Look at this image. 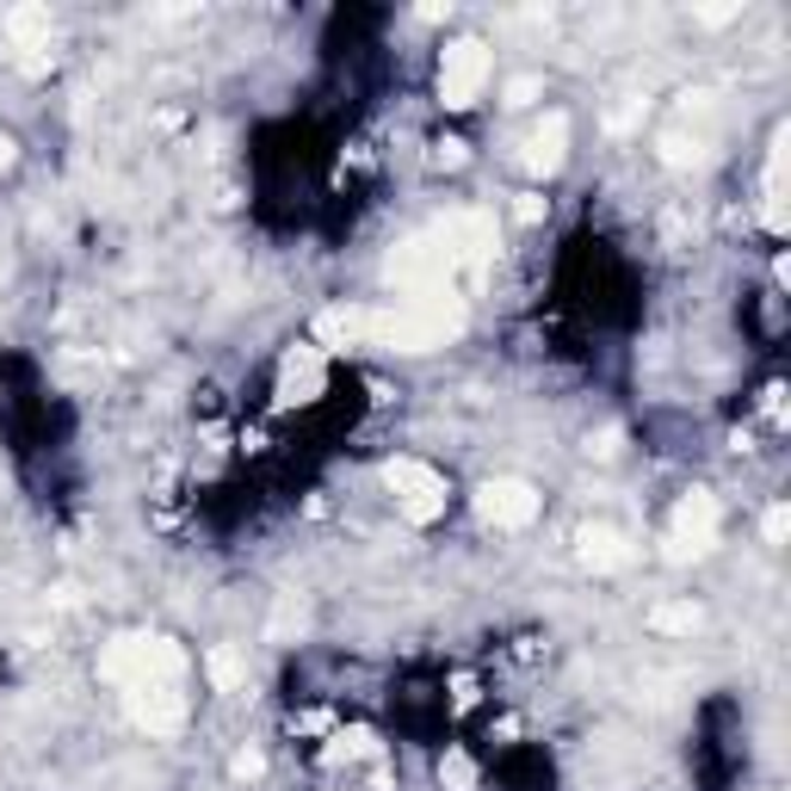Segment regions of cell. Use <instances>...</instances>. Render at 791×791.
Masks as SVG:
<instances>
[{
    "label": "cell",
    "instance_id": "cell-22",
    "mask_svg": "<svg viewBox=\"0 0 791 791\" xmlns=\"http://www.w3.org/2000/svg\"><path fill=\"white\" fill-rule=\"evenodd\" d=\"M439 168H464V142H439Z\"/></svg>",
    "mask_w": 791,
    "mask_h": 791
},
{
    "label": "cell",
    "instance_id": "cell-17",
    "mask_svg": "<svg viewBox=\"0 0 791 791\" xmlns=\"http://www.w3.org/2000/svg\"><path fill=\"white\" fill-rule=\"evenodd\" d=\"M662 161H667V168H698V161H705V142H698V137H681V130H667V137H662Z\"/></svg>",
    "mask_w": 791,
    "mask_h": 791
},
{
    "label": "cell",
    "instance_id": "cell-21",
    "mask_svg": "<svg viewBox=\"0 0 791 791\" xmlns=\"http://www.w3.org/2000/svg\"><path fill=\"white\" fill-rule=\"evenodd\" d=\"M266 773V755L260 748H242V755H235V779H260Z\"/></svg>",
    "mask_w": 791,
    "mask_h": 791
},
{
    "label": "cell",
    "instance_id": "cell-19",
    "mask_svg": "<svg viewBox=\"0 0 791 791\" xmlns=\"http://www.w3.org/2000/svg\"><path fill=\"white\" fill-rule=\"evenodd\" d=\"M538 94H544L538 75H513V81H507V106H532Z\"/></svg>",
    "mask_w": 791,
    "mask_h": 791
},
{
    "label": "cell",
    "instance_id": "cell-20",
    "mask_svg": "<svg viewBox=\"0 0 791 791\" xmlns=\"http://www.w3.org/2000/svg\"><path fill=\"white\" fill-rule=\"evenodd\" d=\"M760 532H767V544H785V532H791V513H785V507H767Z\"/></svg>",
    "mask_w": 791,
    "mask_h": 791
},
{
    "label": "cell",
    "instance_id": "cell-12",
    "mask_svg": "<svg viewBox=\"0 0 791 791\" xmlns=\"http://www.w3.org/2000/svg\"><path fill=\"white\" fill-rule=\"evenodd\" d=\"M563 161H569V118H563V111H551V118L532 130V142H526V168L551 180Z\"/></svg>",
    "mask_w": 791,
    "mask_h": 791
},
{
    "label": "cell",
    "instance_id": "cell-2",
    "mask_svg": "<svg viewBox=\"0 0 791 791\" xmlns=\"http://www.w3.org/2000/svg\"><path fill=\"white\" fill-rule=\"evenodd\" d=\"M180 667H186V655H180V643H168V637H111L106 655H99V674H106L111 686H156V681H180Z\"/></svg>",
    "mask_w": 791,
    "mask_h": 791
},
{
    "label": "cell",
    "instance_id": "cell-11",
    "mask_svg": "<svg viewBox=\"0 0 791 791\" xmlns=\"http://www.w3.org/2000/svg\"><path fill=\"white\" fill-rule=\"evenodd\" d=\"M581 563H588L594 575H612V569H624L631 563V538H624L619 526H606V520H594V526H581Z\"/></svg>",
    "mask_w": 791,
    "mask_h": 791
},
{
    "label": "cell",
    "instance_id": "cell-23",
    "mask_svg": "<svg viewBox=\"0 0 791 791\" xmlns=\"http://www.w3.org/2000/svg\"><path fill=\"white\" fill-rule=\"evenodd\" d=\"M698 19H705V25H729V19H736V7H698Z\"/></svg>",
    "mask_w": 791,
    "mask_h": 791
},
{
    "label": "cell",
    "instance_id": "cell-7",
    "mask_svg": "<svg viewBox=\"0 0 791 791\" xmlns=\"http://www.w3.org/2000/svg\"><path fill=\"white\" fill-rule=\"evenodd\" d=\"M477 513H482V526H495V532H520L538 520V489L520 477H489L477 489Z\"/></svg>",
    "mask_w": 791,
    "mask_h": 791
},
{
    "label": "cell",
    "instance_id": "cell-9",
    "mask_svg": "<svg viewBox=\"0 0 791 791\" xmlns=\"http://www.w3.org/2000/svg\"><path fill=\"white\" fill-rule=\"evenodd\" d=\"M130 724L149 729V736H173L186 724V698L173 693V681H156V686H130Z\"/></svg>",
    "mask_w": 791,
    "mask_h": 791
},
{
    "label": "cell",
    "instance_id": "cell-14",
    "mask_svg": "<svg viewBox=\"0 0 791 791\" xmlns=\"http://www.w3.org/2000/svg\"><path fill=\"white\" fill-rule=\"evenodd\" d=\"M7 38H13L19 50H44L50 44V13L44 7H13V13H7Z\"/></svg>",
    "mask_w": 791,
    "mask_h": 791
},
{
    "label": "cell",
    "instance_id": "cell-16",
    "mask_svg": "<svg viewBox=\"0 0 791 791\" xmlns=\"http://www.w3.org/2000/svg\"><path fill=\"white\" fill-rule=\"evenodd\" d=\"M439 785L446 791H477V767H470L464 748H446V755H439Z\"/></svg>",
    "mask_w": 791,
    "mask_h": 791
},
{
    "label": "cell",
    "instance_id": "cell-6",
    "mask_svg": "<svg viewBox=\"0 0 791 791\" xmlns=\"http://www.w3.org/2000/svg\"><path fill=\"white\" fill-rule=\"evenodd\" d=\"M384 279L396 285V291H415V297H427V291H446V279H451V260L439 254V242H434V235H415V242H403V248L389 254Z\"/></svg>",
    "mask_w": 791,
    "mask_h": 791
},
{
    "label": "cell",
    "instance_id": "cell-10",
    "mask_svg": "<svg viewBox=\"0 0 791 791\" xmlns=\"http://www.w3.org/2000/svg\"><path fill=\"white\" fill-rule=\"evenodd\" d=\"M322 389H328L322 346H297V353H285V365H279V408H303V403H316Z\"/></svg>",
    "mask_w": 791,
    "mask_h": 791
},
{
    "label": "cell",
    "instance_id": "cell-4",
    "mask_svg": "<svg viewBox=\"0 0 791 791\" xmlns=\"http://www.w3.org/2000/svg\"><path fill=\"white\" fill-rule=\"evenodd\" d=\"M489 44L482 38H458V44H446V56H439V106L446 111H464L482 99V87H489Z\"/></svg>",
    "mask_w": 791,
    "mask_h": 791
},
{
    "label": "cell",
    "instance_id": "cell-18",
    "mask_svg": "<svg viewBox=\"0 0 791 791\" xmlns=\"http://www.w3.org/2000/svg\"><path fill=\"white\" fill-rule=\"evenodd\" d=\"M204 674H211V681H217L223 693L248 681V667H242V655H235V650H211V655H204Z\"/></svg>",
    "mask_w": 791,
    "mask_h": 791
},
{
    "label": "cell",
    "instance_id": "cell-8",
    "mask_svg": "<svg viewBox=\"0 0 791 791\" xmlns=\"http://www.w3.org/2000/svg\"><path fill=\"white\" fill-rule=\"evenodd\" d=\"M439 254H446L451 266H482L489 254H495V223L477 217V211H458V217H446L434 229Z\"/></svg>",
    "mask_w": 791,
    "mask_h": 791
},
{
    "label": "cell",
    "instance_id": "cell-13",
    "mask_svg": "<svg viewBox=\"0 0 791 791\" xmlns=\"http://www.w3.org/2000/svg\"><path fill=\"white\" fill-rule=\"evenodd\" d=\"M322 346H372V310H322L316 316Z\"/></svg>",
    "mask_w": 791,
    "mask_h": 791
},
{
    "label": "cell",
    "instance_id": "cell-15",
    "mask_svg": "<svg viewBox=\"0 0 791 791\" xmlns=\"http://www.w3.org/2000/svg\"><path fill=\"white\" fill-rule=\"evenodd\" d=\"M650 624H655L662 637H693L698 624H705V606H693V600H662V606L650 612Z\"/></svg>",
    "mask_w": 791,
    "mask_h": 791
},
{
    "label": "cell",
    "instance_id": "cell-24",
    "mask_svg": "<svg viewBox=\"0 0 791 791\" xmlns=\"http://www.w3.org/2000/svg\"><path fill=\"white\" fill-rule=\"evenodd\" d=\"M544 217V199H520V223H538Z\"/></svg>",
    "mask_w": 791,
    "mask_h": 791
},
{
    "label": "cell",
    "instance_id": "cell-3",
    "mask_svg": "<svg viewBox=\"0 0 791 791\" xmlns=\"http://www.w3.org/2000/svg\"><path fill=\"white\" fill-rule=\"evenodd\" d=\"M384 489L396 495V513L415 520V526H434L439 513H446V477L434 464H420V458H389Z\"/></svg>",
    "mask_w": 791,
    "mask_h": 791
},
{
    "label": "cell",
    "instance_id": "cell-1",
    "mask_svg": "<svg viewBox=\"0 0 791 791\" xmlns=\"http://www.w3.org/2000/svg\"><path fill=\"white\" fill-rule=\"evenodd\" d=\"M451 334H464V303L451 291H427L408 310H372V346L389 353H434Z\"/></svg>",
    "mask_w": 791,
    "mask_h": 791
},
{
    "label": "cell",
    "instance_id": "cell-5",
    "mask_svg": "<svg viewBox=\"0 0 791 791\" xmlns=\"http://www.w3.org/2000/svg\"><path fill=\"white\" fill-rule=\"evenodd\" d=\"M712 544H717V495L693 489V495H681L674 526H667V563H698Z\"/></svg>",
    "mask_w": 791,
    "mask_h": 791
}]
</instances>
